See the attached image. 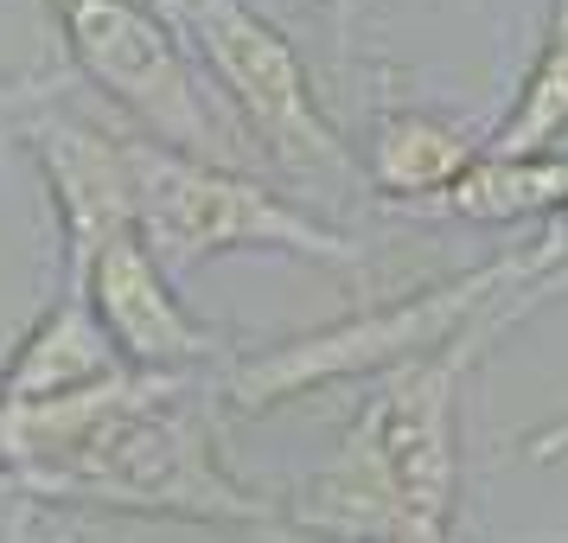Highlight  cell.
<instances>
[{"mask_svg":"<svg viewBox=\"0 0 568 543\" xmlns=\"http://www.w3.org/2000/svg\"><path fill=\"white\" fill-rule=\"evenodd\" d=\"M211 396V371H122L39 410H0L7 486L27 492L32 505H103L262 531L282 517V499L243 486L224 466Z\"/></svg>","mask_w":568,"mask_h":543,"instance_id":"1","label":"cell"},{"mask_svg":"<svg viewBox=\"0 0 568 543\" xmlns=\"http://www.w3.org/2000/svg\"><path fill=\"white\" fill-rule=\"evenodd\" d=\"M0 480H7V466H0Z\"/></svg>","mask_w":568,"mask_h":543,"instance_id":"20","label":"cell"},{"mask_svg":"<svg viewBox=\"0 0 568 543\" xmlns=\"http://www.w3.org/2000/svg\"><path fill=\"white\" fill-rule=\"evenodd\" d=\"M173 32L199 52L205 78L231 103L236 129L256 141V154L268 167H282L287 180H301V185L352 180L358 173L345 134L326 115L307 64L294 52V39L282 27H268L256 7H243V0H199V7L173 13Z\"/></svg>","mask_w":568,"mask_h":543,"instance_id":"5","label":"cell"},{"mask_svg":"<svg viewBox=\"0 0 568 543\" xmlns=\"http://www.w3.org/2000/svg\"><path fill=\"white\" fill-rule=\"evenodd\" d=\"M27 141L39 154V173L52 185L58 243H64V288H83L90 269L115 237L134 231V167H129V129H103L64 97L27 122Z\"/></svg>","mask_w":568,"mask_h":543,"instance_id":"7","label":"cell"},{"mask_svg":"<svg viewBox=\"0 0 568 543\" xmlns=\"http://www.w3.org/2000/svg\"><path fill=\"white\" fill-rule=\"evenodd\" d=\"M32 512H39V505H32ZM32 512L20 517V531H13V543H32Z\"/></svg>","mask_w":568,"mask_h":543,"instance_id":"18","label":"cell"},{"mask_svg":"<svg viewBox=\"0 0 568 543\" xmlns=\"http://www.w3.org/2000/svg\"><path fill=\"white\" fill-rule=\"evenodd\" d=\"M568 134V13H549L530 71L517 83V103L491 129L486 154H556Z\"/></svg>","mask_w":568,"mask_h":543,"instance_id":"12","label":"cell"},{"mask_svg":"<svg viewBox=\"0 0 568 543\" xmlns=\"http://www.w3.org/2000/svg\"><path fill=\"white\" fill-rule=\"evenodd\" d=\"M90 308L103 320L109 345L122 352L129 371H166V378H192L224 364V333L192 320L185 301L173 294V275L160 269V257L148 250V237L129 231L115 237L97 269H90Z\"/></svg>","mask_w":568,"mask_h":543,"instance_id":"8","label":"cell"},{"mask_svg":"<svg viewBox=\"0 0 568 543\" xmlns=\"http://www.w3.org/2000/svg\"><path fill=\"white\" fill-rule=\"evenodd\" d=\"M479 154L486 148L454 115L422 109V103H389V109H377L371 141H364V180H371L377 199L415 211L428 199H440Z\"/></svg>","mask_w":568,"mask_h":543,"instance_id":"10","label":"cell"},{"mask_svg":"<svg viewBox=\"0 0 568 543\" xmlns=\"http://www.w3.org/2000/svg\"><path fill=\"white\" fill-rule=\"evenodd\" d=\"M27 512H32V499L0 480V543H13V531H20V517H27Z\"/></svg>","mask_w":568,"mask_h":543,"instance_id":"16","label":"cell"},{"mask_svg":"<svg viewBox=\"0 0 568 543\" xmlns=\"http://www.w3.org/2000/svg\"><path fill=\"white\" fill-rule=\"evenodd\" d=\"M45 7L58 13L78 71L129 115L134 134L173 154L231 167V129L205 103L185 39L154 0H45Z\"/></svg>","mask_w":568,"mask_h":543,"instance_id":"6","label":"cell"},{"mask_svg":"<svg viewBox=\"0 0 568 543\" xmlns=\"http://www.w3.org/2000/svg\"><path fill=\"white\" fill-rule=\"evenodd\" d=\"M549 301H568V269H556V275H542V282H530V288H517L511 301H498V313L486 320V339L524 326V320H530L537 308H549Z\"/></svg>","mask_w":568,"mask_h":543,"instance_id":"14","label":"cell"},{"mask_svg":"<svg viewBox=\"0 0 568 543\" xmlns=\"http://www.w3.org/2000/svg\"><path fill=\"white\" fill-rule=\"evenodd\" d=\"M32 543H39V537H32ZM52 543H71V537H52Z\"/></svg>","mask_w":568,"mask_h":543,"instance_id":"19","label":"cell"},{"mask_svg":"<svg viewBox=\"0 0 568 543\" xmlns=\"http://www.w3.org/2000/svg\"><path fill=\"white\" fill-rule=\"evenodd\" d=\"M556 269H568V211H556V218L524 243V275H530V282L556 275ZM530 282H524V288H530Z\"/></svg>","mask_w":568,"mask_h":543,"instance_id":"15","label":"cell"},{"mask_svg":"<svg viewBox=\"0 0 568 543\" xmlns=\"http://www.w3.org/2000/svg\"><path fill=\"white\" fill-rule=\"evenodd\" d=\"M160 13H166V20H173V13H185V7H199V0H154Z\"/></svg>","mask_w":568,"mask_h":543,"instance_id":"17","label":"cell"},{"mask_svg":"<svg viewBox=\"0 0 568 543\" xmlns=\"http://www.w3.org/2000/svg\"><path fill=\"white\" fill-rule=\"evenodd\" d=\"M524 282H530L524 275V250L473 262V269L447 275V282H428L415 294H396V301H371V308L326 320V326H313L301 339L243 352V359H231L217 371V396L236 415H262L275 403H287V396H307V390H326V384H358V378L377 384L389 371L422 364L435 352H454V345H479L486 352L491 345L486 320Z\"/></svg>","mask_w":568,"mask_h":543,"instance_id":"3","label":"cell"},{"mask_svg":"<svg viewBox=\"0 0 568 543\" xmlns=\"http://www.w3.org/2000/svg\"><path fill=\"white\" fill-rule=\"evenodd\" d=\"M129 364L109 345L103 320L90 308V288H58V301L27 326V339L0 371V410H39V403L109 384Z\"/></svg>","mask_w":568,"mask_h":543,"instance_id":"9","label":"cell"},{"mask_svg":"<svg viewBox=\"0 0 568 543\" xmlns=\"http://www.w3.org/2000/svg\"><path fill=\"white\" fill-rule=\"evenodd\" d=\"M479 345H454L371 384L338 454L282 517L333 543H454L460 505V378Z\"/></svg>","mask_w":568,"mask_h":543,"instance_id":"2","label":"cell"},{"mask_svg":"<svg viewBox=\"0 0 568 543\" xmlns=\"http://www.w3.org/2000/svg\"><path fill=\"white\" fill-rule=\"evenodd\" d=\"M568 211V148L556 154H479L440 199L409 218H454V224H524Z\"/></svg>","mask_w":568,"mask_h":543,"instance_id":"11","label":"cell"},{"mask_svg":"<svg viewBox=\"0 0 568 543\" xmlns=\"http://www.w3.org/2000/svg\"><path fill=\"white\" fill-rule=\"evenodd\" d=\"M52 97H58V83L39 78V71H27V78L0 71V148H7V141H27V122L52 103Z\"/></svg>","mask_w":568,"mask_h":543,"instance_id":"13","label":"cell"},{"mask_svg":"<svg viewBox=\"0 0 568 543\" xmlns=\"http://www.w3.org/2000/svg\"><path fill=\"white\" fill-rule=\"evenodd\" d=\"M134 167V231L148 237L166 275H199L231 250H282L326 269H364V250L275 185L250 180L217 160L173 154L148 134H129Z\"/></svg>","mask_w":568,"mask_h":543,"instance_id":"4","label":"cell"}]
</instances>
